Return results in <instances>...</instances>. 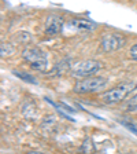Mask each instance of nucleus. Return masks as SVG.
Masks as SVG:
<instances>
[{
	"instance_id": "nucleus-8",
	"label": "nucleus",
	"mask_w": 137,
	"mask_h": 154,
	"mask_svg": "<svg viewBox=\"0 0 137 154\" xmlns=\"http://www.w3.org/2000/svg\"><path fill=\"white\" fill-rule=\"evenodd\" d=\"M70 26L78 29V30H92L95 29V23L91 22V21H86V19H81V18H76L73 21H70Z\"/></svg>"
},
{
	"instance_id": "nucleus-6",
	"label": "nucleus",
	"mask_w": 137,
	"mask_h": 154,
	"mask_svg": "<svg viewBox=\"0 0 137 154\" xmlns=\"http://www.w3.org/2000/svg\"><path fill=\"white\" fill-rule=\"evenodd\" d=\"M62 26H63V19L61 17L55 15H49L47 18V22H45V33L49 36H55L62 30Z\"/></svg>"
},
{
	"instance_id": "nucleus-7",
	"label": "nucleus",
	"mask_w": 137,
	"mask_h": 154,
	"mask_svg": "<svg viewBox=\"0 0 137 154\" xmlns=\"http://www.w3.org/2000/svg\"><path fill=\"white\" fill-rule=\"evenodd\" d=\"M70 63H71L70 58H64V59H62L61 62H58L48 74H49V76H62L64 72L70 69Z\"/></svg>"
},
{
	"instance_id": "nucleus-9",
	"label": "nucleus",
	"mask_w": 137,
	"mask_h": 154,
	"mask_svg": "<svg viewBox=\"0 0 137 154\" xmlns=\"http://www.w3.org/2000/svg\"><path fill=\"white\" fill-rule=\"evenodd\" d=\"M13 73L15 74L16 77H21L23 81H28V83H32V84H37V80H34V77H32L30 74H26V73H23V72H16V70H14Z\"/></svg>"
},
{
	"instance_id": "nucleus-3",
	"label": "nucleus",
	"mask_w": 137,
	"mask_h": 154,
	"mask_svg": "<svg viewBox=\"0 0 137 154\" xmlns=\"http://www.w3.org/2000/svg\"><path fill=\"white\" fill-rule=\"evenodd\" d=\"M22 58L30 65L33 70H38V72H45L48 66V62H47V57L45 54L38 50V48L34 47H29L25 48L22 51Z\"/></svg>"
},
{
	"instance_id": "nucleus-2",
	"label": "nucleus",
	"mask_w": 137,
	"mask_h": 154,
	"mask_svg": "<svg viewBox=\"0 0 137 154\" xmlns=\"http://www.w3.org/2000/svg\"><path fill=\"white\" fill-rule=\"evenodd\" d=\"M109 80L100 76H92L78 80L73 87V91L76 94H91L97 92L100 90H104Z\"/></svg>"
},
{
	"instance_id": "nucleus-4",
	"label": "nucleus",
	"mask_w": 137,
	"mask_h": 154,
	"mask_svg": "<svg viewBox=\"0 0 137 154\" xmlns=\"http://www.w3.org/2000/svg\"><path fill=\"white\" fill-rule=\"evenodd\" d=\"M102 67H103L102 62L95 61V59H88V61H82V62H80V63H77L76 66L71 69V74H73L74 77L86 79V77L95 76Z\"/></svg>"
},
{
	"instance_id": "nucleus-13",
	"label": "nucleus",
	"mask_w": 137,
	"mask_h": 154,
	"mask_svg": "<svg viewBox=\"0 0 137 154\" xmlns=\"http://www.w3.org/2000/svg\"><path fill=\"white\" fill-rule=\"evenodd\" d=\"M130 57L133 58L134 61H137V43L132 45V48H130Z\"/></svg>"
},
{
	"instance_id": "nucleus-14",
	"label": "nucleus",
	"mask_w": 137,
	"mask_h": 154,
	"mask_svg": "<svg viewBox=\"0 0 137 154\" xmlns=\"http://www.w3.org/2000/svg\"><path fill=\"white\" fill-rule=\"evenodd\" d=\"M125 125H126V127H128V128H129V129H132V131H133V132H134V134H136V135H137V128H136V127H134V125L129 124V122H125Z\"/></svg>"
},
{
	"instance_id": "nucleus-5",
	"label": "nucleus",
	"mask_w": 137,
	"mask_h": 154,
	"mask_svg": "<svg viewBox=\"0 0 137 154\" xmlns=\"http://www.w3.org/2000/svg\"><path fill=\"white\" fill-rule=\"evenodd\" d=\"M124 43H125V38L121 35H118V33H109V35H106L102 38L100 45H102L103 51L111 52V51H115V50H119L124 45Z\"/></svg>"
},
{
	"instance_id": "nucleus-12",
	"label": "nucleus",
	"mask_w": 137,
	"mask_h": 154,
	"mask_svg": "<svg viewBox=\"0 0 137 154\" xmlns=\"http://www.w3.org/2000/svg\"><path fill=\"white\" fill-rule=\"evenodd\" d=\"M16 37H18V40H21L22 43H28V42H30V33H26V32H21V33H18L16 35Z\"/></svg>"
},
{
	"instance_id": "nucleus-10",
	"label": "nucleus",
	"mask_w": 137,
	"mask_h": 154,
	"mask_svg": "<svg viewBox=\"0 0 137 154\" xmlns=\"http://www.w3.org/2000/svg\"><path fill=\"white\" fill-rule=\"evenodd\" d=\"M0 52H1V57H8V55H11L14 52V47L10 43H3Z\"/></svg>"
},
{
	"instance_id": "nucleus-11",
	"label": "nucleus",
	"mask_w": 137,
	"mask_h": 154,
	"mask_svg": "<svg viewBox=\"0 0 137 154\" xmlns=\"http://www.w3.org/2000/svg\"><path fill=\"white\" fill-rule=\"evenodd\" d=\"M126 109H128L129 112H137V94L134 96H132L130 99L128 100V103H126Z\"/></svg>"
},
{
	"instance_id": "nucleus-1",
	"label": "nucleus",
	"mask_w": 137,
	"mask_h": 154,
	"mask_svg": "<svg viewBox=\"0 0 137 154\" xmlns=\"http://www.w3.org/2000/svg\"><path fill=\"white\" fill-rule=\"evenodd\" d=\"M137 87L134 81H126V83H121L117 87H114L112 90L106 91L103 94V102L107 105H114V103H119L129 95L133 92V90Z\"/></svg>"
},
{
	"instance_id": "nucleus-15",
	"label": "nucleus",
	"mask_w": 137,
	"mask_h": 154,
	"mask_svg": "<svg viewBox=\"0 0 137 154\" xmlns=\"http://www.w3.org/2000/svg\"><path fill=\"white\" fill-rule=\"evenodd\" d=\"M26 154H47V153H43V151H37V150H33V151H28Z\"/></svg>"
}]
</instances>
